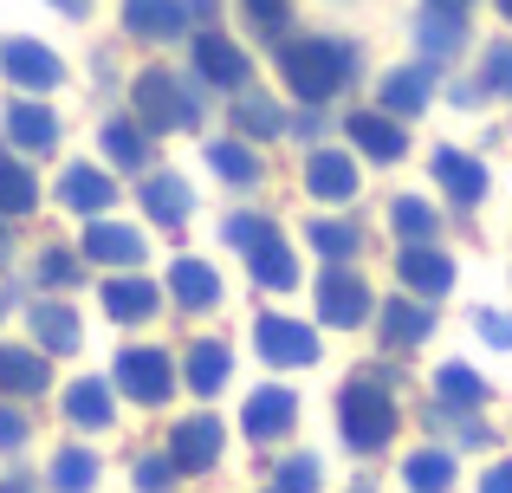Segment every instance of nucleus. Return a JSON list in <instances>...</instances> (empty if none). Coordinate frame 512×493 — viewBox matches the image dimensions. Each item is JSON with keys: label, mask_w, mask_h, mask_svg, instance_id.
I'll return each mask as SVG.
<instances>
[{"label": "nucleus", "mask_w": 512, "mask_h": 493, "mask_svg": "<svg viewBox=\"0 0 512 493\" xmlns=\"http://www.w3.org/2000/svg\"><path fill=\"white\" fill-rule=\"evenodd\" d=\"M279 78H286V91L305 104V111H325L331 98L357 78V46L350 39H279Z\"/></svg>", "instance_id": "nucleus-1"}, {"label": "nucleus", "mask_w": 512, "mask_h": 493, "mask_svg": "<svg viewBox=\"0 0 512 493\" xmlns=\"http://www.w3.org/2000/svg\"><path fill=\"white\" fill-rule=\"evenodd\" d=\"M396 390H389V370H363V377H350L338 390V435L350 455H383L389 442H396Z\"/></svg>", "instance_id": "nucleus-2"}, {"label": "nucleus", "mask_w": 512, "mask_h": 493, "mask_svg": "<svg viewBox=\"0 0 512 493\" xmlns=\"http://www.w3.org/2000/svg\"><path fill=\"white\" fill-rule=\"evenodd\" d=\"M137 98V124L150 137H169V130H195L201 124V85L195 78H175L169 65H150V72L130 85Z\"/></svg>", "instance_id": "nucleus-3"}, {"label": "nucleus", "mask_w": 512, "mask_h": 493, "mask_svg": "<svg viewBox=\"0 0 512 493\" xmlns=\"http://www.w3.org/2000/svg\"><path fill=\"white\" fill-rule=\"evenodd\" d=\"M111 390H117V396H130V403H143V409H163V403H169V390H175V364H169V351H156V344H130V351H117V364H111Z\"/></svg>", "instance_id": "nucleus-4"}, {"label": "nucleus", "mask_w": 512, "mask_h": 493, "mask_svg": "<svg viewBox=\"0 0 512 493\" xmlns=\"http://www.w3.org/2000/svg\"><path fill=\"white\" fill-rule=\"evenodd\" d=\"M370 312H376V292L357 266H325L318 273V325L357 331V325H370Z\"/></svg>", "instance_id": "nucleus-5"}, {"label": "nucleus", "mask_w": 512, "mask_h": 493, "mask_svg": "<svg viewBox=\"0 0 512 493\" xmlns=\"http://www.w3.org/2000/svg\"><path fill=\"white\" fill-rule=\"evenodd\" d=\"M253 351L279 370H305V364H318V331L299 325V318H286V312H266L260 325H253Z\"/></svg>", "instance_id": "nucleus-6"}, {"label": "nucleus", "mask_w": 512, "mask_h": 493, "mask_svg": "<svg viewBox=\"0 0 512 493\" xmlns=\"http://www.w3.org/2000/svg\"><path fill=\"white\" fill-rule=\"evenodd\" d=\"M221 455H227V429L214 416H182L169 429V461H175V474H214L221 468Z\"/></svg>", "instance_id": "nucleus-7"}, {"label": "nucleus", "mask_w": 512, "mask_h": 493, "mask_svg": "<svg viewBox=\"0 0 512 493\" xmlns=\"http://www.w3.org/2000/svg\"><path fill=\"white\" fill-rule=\"evenodd\" d=\"M428 169H435L441 195H448V202L461 208V215H474V208L487 202V189H493L487 163H480V156H467V150H454V143H441V150L428 156Z\"/></svg>", "instance_id": "nucleus-8"}, {"label": "nucleus", "mask_w": 512, "mask_h": 493, "mask_svg": "<svg viewBox=\"0 0 512 493\" xmlns=\"http://www.w3.org/2000/svg\"><path fill=\"white\" fill-rule=\"evenodd\" d=\"M0 72H7V85H20L26 98H39V91H59L65 65L52 46H39V39H7L0 46Z\"/></svg>", "instance_id": "nucleus-9"}, {"label": "nucleus", "mask_w": 512, "mask_h": 493, "mask_svg": "<svg viewBox=\"0 0 512 493\" xmlns=\"http://www.w3.org/2000/svg\"><path fill=\"white\" fill-rule=\"evenodd\" d=\"M292 422H299V396L286 390V383H266V390L247 396V409H240V429H247V442H286Z\"/></svg>", "instance_id": "nucleus-10"}, {"label": "nucleus", "mask_w": 512, "mask_h": 493, "mask_svg": "<svg viewBox=\"0 0 512 493\" xmlns=\"http://www.w3.org/2000/svg\"><path fill=\"white\" fill-rule=\"evenodd\" d=\"M428 331H435V305L428 299H389V305H376V338H383V351L389 357H402V351H415V344H428Z\"/></svg>", "instance_id": "nucleus-11"}, {"label": "nucleus", "mask_w": 512, "mask_h": 493, "mask_svg": "<svg viewBox=\"0 0 512 493\" xmlns=\"http://www.w3.org/2000/svg\"><path fill=\"white\" fill-rule=\"evenodd\" d=\"M195 78H201V85H214V91H247L253 59L234 46V39H221L208 26V33H195Z\"/></svg>", "instance_id": "nucleus-12"}, {"label": "nucleus", "mask_w": 512, "mask_h": 493, "mask_svg": "<svg viewBox=\"0 0 512 493\" xmlns=\"http://www.w3.org/2000/svg\"><path fill=\"white\" fill-rule=\"evenodd\" d=\"M376 111H389L402 124V117H422L428 104H435V65L428 59H415V65H396V72L383 78V85H376Z\"/></svg>", "instance_id": "nucleus-13"}, {"label": "nucleus", "mask_w": 512, "mask_h": 493, "mask_svg": "<svg viewBox=\"0 0 512 493\" xmlns=\"http://www.w3.org/2000/svg\"><path fill=\"white\" fill-rule=\"evenodd\" d=\"M344 137H350V150H363L370 163H402V156H409V130L389 111H350Z\"/></svg>", "instance_id": "nucleus-14"}, {"label": "nucleus", "mask_w": 512, "mask_h": 493, "mask_svg": "<svg viewBox=\"0 0 512 493\" xmlns=\"http://www.w3.org/2000/svg\"><path fill=\"white\" fill-rule=\"evenodd\" d=\"M0 124H7V143L26 150V156H52V150H59V111L39 104V98H13Z\"/></svg>", "instance_id": "nucleus-15"}, {"label": "nucleus", "mask_w": 512, "mask_h": 493, "mask_svg": "<svg viewBox=\"0 0 512 493\" xmlns=\"http://www.w3.org/2000/svg\"><path fill=\"white\" fill-rule=\"evenodd\" d=\"M396 279L409 286V299H448L454 292V260L441 247H402L396 253Z\"/></svg>", "instance_id": "nucleus-16"}, {"label": "nucleus", "mask_w": 512, "mask_h": 493, "mask_svg": "<svg viewBox=\"0 0 512 493\" xmlns=\"http://www.w3.org/2000/svg\"><path fill=\"white\" fill-rule=\"evenodd\" d=\"M305 189H312V202H357V156L350 150H312L305 156Z\"/></svg>", "instance_id": "nucleus-17"}, {"label": "nucleus", "mask_w": 512, "mask_h": 493, "mask_svg": "<svg viewBox=\"0 0 512 493\" xmlns=\"http://www.w3.org/2000/svg\"><path fill=\"white\" fill-rule=\"evenodd\" d=\"M415 46H422V59L435 65H454L467 46V13H448V7H422V20H415Z\"/></svg>", "instance_id": "nucleus-18"}, {"label": "nucleus", "mask_w": 512, "mask_h": 493, "mask_svg": "<svg viewBox=\"0 0 512 493\" xmlns=\"http://www.w3.org/2000/svg\"><path fill=\"white\" fill-rule=\"evenodd\" d=\"M117 202V182H111V169H91V163H72L59 176V208H72V215H91V221H104V208Z\"/></svg>", "instance_id": "nucleus-19"}, {"label": "nucleus", "mask_w": 512, "mask_h": 493, "mask_svg": "<svg viewBox=\"0 0 512 493\" xmlns=\"http://www.w3.org/2000/svg\"><path fill=\"white\" fill-rule=\"evenodd\" d=\"M169 299L182 305V312H214V305H221V273H214L208 260H195V253H182V260L169 266Z\"/></svg>", "instance_id": "nucleus-20"}, {"label": "nucleus", "mask_w": 512, "mask_h": 493, "mask_svg": "<svg viewBox=\"0 0 512 493\" xmlns=\"http://www.w3.org/2000/svg\"><path fill=\"white\" fill-rule=\"evenodd\" d=\"M454 481H461V455L441 448V442L415 448V455L402 461V487L409 493H454Z\"/></svg>", "instance_id": "nucleus-21"}, {"label": "nucleus", "mask_w": 512, "mask_h": 493, "mask_svg": "<svg viewBox=\"0 0 512 493\" xmlns=\"http://www.w3.org/2000/svg\"><path fill=\"white\" fill-rule=\"evenodd\" d=\"M487 377H480L474 364H461V357H448V364L435 370V403L441 409H461V416H480L487 409Z\"/></svg>", "instance_id": "nucleus-22"}, {"label": "nucleus", "mask_w": 512, "mask_h": 493, "mask_svg": "<svg viewBox=\"0 0 512 493\" xmlns=\"http://www.w3.org/2000/svg\"><path fill=\"white\" fill-rule=\"evenodd\" d=\"M104 318L111 325H143V318L163 305V286H150V279H104Z\"/></svg>", "instance_id": "nucleus-23"}, {"label": "nucleus", "mask_w": 512, "mask_h": 493, "mask_svg": "<svg viewBox=\"0 0 512 493\" xmlns=\"http://www.w3.org/2000/svg\"><path fill=\"white\" fill-rule=\"evenodd\" d=\"M247 273L260 279L266 292H292L299 286V260H292V247H286V234H266V241H253L247 247Z\"/></svg>", "instance_id": "nucleus-24"}, {"label": "nucleus", "mask_w": 512, "mask_h": 493, "mask_svg": "<svg viewBox=\"0 0 512 493\" xmlns=\"http://www.w3.org/2000/svg\"><path fill=\"white\" fill-rule=\"evenodd\" d=\"M26 318H33V338H39V351H52V357H72L78 351V312L72 305H59V299H39V305H26Z\"/></svg>", "instance_id": "nucleus-25"}, {"label": "nucleus", "mask_w": 512, "mask_h": 493, "mask_svg": "<svg viewBox=\"0 0 512 493\" xmlns=\"http://www.w3.org/2000/svg\"><path fill=\"white\" fill-rule=\"evenodd\" d=\"M150 130L137 124V117H111V124L98 130V150H104V163L111 169H150Z\"/></svg>", "instance_id": "nucleus-26"}, {"label": "nucleus", "mask_w": 512, "mask_h": 493, "mask_svg": "<svg viewBox=\"0 0 512 493\" xmlns=\"http://www.w3.org/2000/svg\"><path fill=\"white\" fill-rule=\"evenodd\" d=\"M182 377H188V390H195V396H221V390H227V377H234V351H227V344H214V338L188 344Z\"/></svg>", "instance_id": "nucleus-27"}, {"label": "nucleus", "mask_w": 512, "mask_h": 493, "mask_svg": "<svg viewBox=\"0 0 512 493\" xmlns=\"http://www.w3.org/2000/svg\"><path fill=\"white\" fill-rule=\"evenodd\" d=\"M65 416H72L78 429H111V416H117L111 377H78L72 390H65Z\"/></svg>", "instance_id": "nucleus-28"}, {"label": "nucleus", "mask_w": 512, "mask_h": 493, "mask_svg": "<svg viewBox=\"0 0 512 493\" xmlns=\"http://www.w3.org/2000/svg\"><path fill=\"white\" fill-rule=\"evenodd\" d=\"M52 383V364L26 344H0V396H39Z\"/></svg>", "instance_id": "nucleus-29"}, {"label": "nucleus", "mask_w": 512, "mask_h": 493, "mask_svg": "<svg viewBox=\"0 0 512 493\" xmlns=\"http://www.w3.org/2000/svg\"><path fill=\"white\" fill-rule=\"evenodd\" d=\"M389 234H396L402 247H435V234H441V208H435V202H422V195H396V202H389Z\"/></svg>", "instance_id": "nucleus-30"}, {"label": "nucleus", "mask_w": 512, "mask_h": 493, "mask_svg": "<svg viewBox=\"0 0 512 493\" xmlns=\"http://www.w3.org/2000/svg\"><path fill=\"white\" fill-rule=\"evenodd\" d=\"M85 260L137 266V260H143V234H137V228H124V221H91V228H85Z\"/></svg>", "instance_id": "nucleus-31"}, {"label": "nucleus", "mask_w": 512, "mask_h": 493, "mask_svg": "<svg viewBox=\"0 0 512 493\" xmlns=\"http://www.w3.org/2000/svg\"><path fill=\"white\" fill-rule=\"evenodd\" d=\"M208 169H214L221 182H234V189H253L266 163H260V150H253L247 137H214V143H208Z\"/></svg>", "instance_id": "nucleus-32"}, {"label": "nucleus", "mask_w": 512, "mask_h": 493, "mask_svg": "<svg viewBox=\"0 0 512 493\" xmlns=\"http://www.w3.org/2000/svg\"><path fill=\"white\" fill-rule=\"evenodd\" d=\"M305 241H312V253H325V266H350L363 253V228L357 221H338V215H312Z\"/></svg>", "instance_id": "nucleus-33"}, {"label": "nucleus", "mask_w": 512, "mask_h": 493, "mask_svg": "<svg viewBox=\"0 0 512 493\" xmlns=\"http://www.w3.org/2000/svg\"><path fill=\"white\" fill-rule=\"evenodd\" d=\"M279 130H286V111H279L266 91H240V98H234V137H247V143H273Z\"/></svg>", "instance_id": "nucleus-34"}, {"label": "nucleus", "mask_w": 512, "mask_h": 493, "mask_svg": "<svg viewBox=\"0 0 512 493\" xmlns=\"http://www.w3.org/2000/svg\"><path fill=\"white\" fill-rule=\"evenodd\" d=\"M124 26L137 39H175L188 26L182 0H124Z\"/></svg>", "instance_id": "nucleus-35"}, {"label": "nucleus", "mask_w": 512, "mask_h": 493, "mask_svg": "<svg viewBox=\"0 0 512 493\" xmlns=\"http://www.w3.org/2000/svg\"><path fill=\"white\" fill-rule=\"evenodd\" d=\"M33 208H39V182H33V169H26L20 156L0 150V221H20V215H33Z\"/></svg>", "instance_id": "nucleus-36"}, {"label": "nucleus", "mask_w": 512, "mask_h": 493, "mask_svg": "<svg viewBox=\"0 0 512 493\" xmlns=\"http://www.w3.org/2000/svg\"><path fill=\"white\" fill-rule=\"evenodd\" d=\"M143 208H150V221H163V228H182L195 195H188L182 176H143Z\"/></svg>", "instance_id": "nucleus-37"}, {"label": "nucleus", "mask_w": 512, "mask_h": 493, "mask_svg": "<svg viewBox=\"0 0 512 493\" xmlns=\"http://www.w3.org/2000/svg\"><path fill=\"white\" fill-rule=\"evenodd\" d=\"M98 474H104V461L91 455V448H59L52 468H46V487L52 493H91V487H98Z\"/></svg>", "instance_id": "nucleus-38"}, {"label": "nucleus", "mask_w": 512, "mask_h": 493, "mask_svg": "<svg viewBox=\"0 0 512 493\" xmlns=\"http://www.w3.org/2000/svg\"><path fill=\"white\" fill-rule=\"evenodd\" d=\"M428 429L448 435L441 448H454V455H461V448H487V442H493V429H487L480 416H461V409H441V403L428 409Z\"/></svg>", "instance_id": "nucleus-39"}, {"label": "nucleus", "mask_w": 512, "mask_h": 493, "mask_svg": "<svg viewBox=\"0 0 512 493\" xmlns=\"http://www.w3.org/2000/svg\"><path fill=\"white\" fill-rule=\"evenodd\" d=\"M474 91H480V104H487V98H512V39L487 46V59H480V72H474Z\"/></svg>", "instance_id": "nucleus-40"}, {"label": "nucleus", "mask_w": 512, "mask_h": 493, "mask_svg": "<svg viewBox=\"0 0 512 493\" xmlns=\"http://www.w3.org/2000/svg\"><path fill=\"white\" fill-rule=\"evenodd\" d=\"M325 487V461L318 455H286L273 468V493H318Z\"/></svg>", "instance_id": "nucleus-41"}, {"label": "nucleus", "mask_w": 512, "mask_h": 493, "mask_svg": "<svg viewBox=\"0 0 512 493\" xmlns=\"http://www.w3.org/2000/svg\"><path fill=\"white\" fill-rule=\"evenodd\" d=\"M78 279H85V260H78L72 247H46L39 253V286L46 292H72Z\"/></svg>", "instance_id": "nucleus-42"}, {"label": "nucleus", "mask_w": 512, "mask_h": 493, "mask_svg": "<svg viewBox=\"0 0 512 493\" xmlns=\"http://www.w3.org/2000/svg\"><path fill=\"white\" fill-rule=\"evenodd\" d=\"M240 7H247V26H253V33L286 39V26H292V0H240Z\"/></svg>", "instance_id": "nucleus-43"}, {"label": "nucleus", "mask_w": 512, "mask_h": 493, "mask_svg": "<svg viewBox=\"0 0 512 493\" xmlns=\"http://www.w3.org/2000/svg\"><path fill=\"white\" fill-rule=\"evenodd\" d=\"M130 481H137V493H169V487H175V461H169V455H143Z\"/></svg>", "instance_id": "nucleus-44"}, {"label": "nucleus", "mask_w": 512, "mask_h": 493, "mask_svg": "<svg viewBox=\"0 0 512 493\" xmlns=\"http://www.w3.org/2000/svg\"><path fill=\"white\" fill-rule=\"evenodd\" d=\"M26 435H33V422H26L20 409H13L7 396H0V455H20V448H26Z\"/></svg>", "instance_id": "nucleus-45"}, {"label": "nucleus", "mask_w": 512, "mask_h": 493, "mask_svg": "<svg viewBox=\"0 0 512 493\" xmlns=\"http://www.w3.org/2000/svg\"><path fill=\"white\" fill-rule=\"evenodd\" d=\"M221 234H227V247H240V253H247L253 241H266V234H273V221H266V215H234Z\"/></svg>", "instance_id": "nucleus-46"}, {"label": "nucleus", "mask_w": 512, "mask_h": 493, "mask_svg": "<svg viewBox=\"0 0 512 493\" xmlns=\"http://www.w3.org/2000/svg\"><path fill=\"white\" fill-rule=\"evenodd\" d=\"M474 331L493 351H512V312H474Z\"/></svg>", "instance_id": "nucleus-47"}, {"label": "nucleus", "mask_w": 512, "mask_h": 493, "mask_svg": "<svg viewBox=\"0 0 512 493\" xmlns=\"http://www.w3.org/2000/svg\"><path fill=\"white\" fill-rule=\"evenodd\" d=\"M182 13H188V20L201 26V33H208V26L221 20V0H182Z\"/></svg>", "instance_id": "nucleus-48"}, {"label": "nucleus", "mask_w": 512, "mask_h": 493, "mask_svg": "<svg viewBox=\"0 0 512 493\" xmlns=\"http://www.w3.org/2000/svg\"><path fill=\"white\" fill-rule=\"evenodd\" d=\"M480 493H512V461H493V468L480 474Z\"/></svg>", "instance_id": "nucleus-49"}, {"label": "nucleus", "mask_w": 512, "mask_h": 493, "mask_svg": "<svg viewBox=\"0 0 512 493\" xmlns=\"http://www.w3.org/2000/svg\"><path fill=\"white\" fill-rule=\"evenodd\" d=\"M286 130H299V137H318V130H325V117H318V111H305L299 124H286Z\"/></svg>", "instance_id": "nucleus-50"}, {"label": "nucleus", "mask_w": 512, "mask_h": 493, "mask_svg": "<svg viewBox=\"0 0 512 493\" xmlns=\"http://www.w3.org/2000/svg\"><path fill=\"white\" fill-rule=\"evenodd\" d=\"M0 493H33V487H26V474H7V481H0Z\"/></svg>", "instance_id": "nucleus-51"}, {"label": "nucleus", "mask_w": 512, "mask_h": 493, "mask_svg": "<svg viewBox=\"0 0 512 493\" xmlns=\"http://www.w3.org/2000/svg\"><path fill=\"white\" fill-rule=\"evenodd\" d=\"M428 7H448V13H467L474 0H428Z\"/></svg>", "instance_id": "nucleus-52"}, {"label": "nucleus", "mask_w": 512, "mask_h": 493, "mask_svg": "<svg viewBox=\"0 0 512 493\" xmlns=\"http://www.w3.org/2000/svg\"><path fill=\"white\" fill-rule=\"evenodd\" d=\"M52 7H65V13H91V0H52Z\"/></svg>", "instance_id": "nucleus-53"}, {"label": "nucleus", "mask_w": 512, "mask_h": 493, "mask_svg": "<svg viewBox=\"0 0 512 493\" xmlns=\"http://www.w3.org/2000/svg\"><path fill=\"white\" fill-rule=\"evenodd\" d=\"M7 253H13V234H7V221H0V266H7Z\"/></svg>", "instance_id": "nucleus-54"}, {"label": "nucleus", "mask_w": 512, "mask_h": 493, "mask_svg": "<svg viewBox=\"0 0 512 493\" xmlns=\"http://www.w3.org/2000/svg\"><path fill=\"white\" fill-rule=\"evenodd\" d=\"M350 493H376V487H370V481H357V487H350Z\"/></svg>", "instance_id": "nucleus-55"}, {"label": "nucleus", "mask_w": 512, "mask_h": 493, "mask_svg": "<svg viewBox=\"0 0 512 493\" xmlns=\"http://www.w3.org/2000/svg\"><path fill=\"white\" fill-rule=\"evenodd\" d=\"M500 13H506V20H512V0H500Z\"/></svg>", "instance_id": "nucleus-56"}, {"label": "nucleus", "mask_w": 512, "mask_h": 493, "mask_svg": "<svg viewBox=\"0 0 512 493\" xmlns=\"http://www.w3.org/2000/svg\"><path fill=\"white\" fill-rule=\"evenodd\" d=\"M0 318H7V292H0Z\"/></svg>", "instance_id": "nucleus-57"}, {"label": "nucleus", "mask_w": 512, "mask_h": 493, "mask_svg": "<svg viewBox=\"0 0 512 493\" xmlns=\"http://www.w3.org/2000/svg\"><path fill=\"white\" fill-rule=\"evenodd\" d=\"M266 493H273V487H266Z\"/></svg>", "instance_id": "nucleus-58"}]
</instances>
